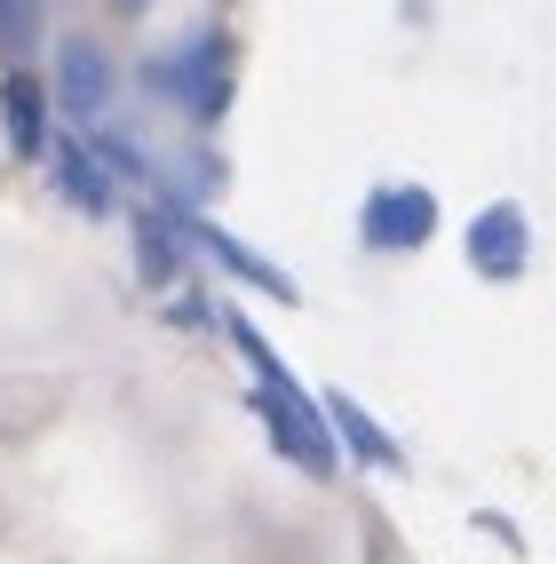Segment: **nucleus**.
I'll return each mask as SVG.
<instances>
[{
  "label": "nucleus",
  "instance_id": "f257e3e1",
  "mask_svg": "<svg viewBox=\"0 0 556 564\" xmlns=\"http://www.w3.org/2000/svg\"><path fill=\"white\" fill-rule=\"evenodd\" d=\"M222 334L239 343V358H247V373H254V413H263V430H271V445L294 462V469H310V477H326L334 462H342V445H334V422H326V405L294 382V373L279 366V350L254 334L239 311L222 318Z\"/></svg>",
  "mask_w": 556,
  "mask_h": 564
},
{
  "label": "nucleus",
  "instance_id": "f03ea898",
  "mask_svg": "<svg viewBox=\"0 0 556 564\" xmlns=\"http://www.w3.org/2000/svg\"><path fill=\"white\" fill-rule=\"evenodd\" d=\"M231 80H239V48L222 32H192L167 64H152V88L175 96L192 120H222L231 111Z\"/></svg>",
  "mask_w": 556,
  "mask_h": 564
},
{
  "label": "nucleus",
  "instance_id": "7ed1b4c3",
  "mask_svg": "<svg viewBox=\"0 0 556 564\" xmlns=\"http://www.w3.org/2000/svg\"><path fill=\"white\" fill-rule=\"evenodd\" d=\"M429 231H437V199L422 183H382L358 215V239L382 247V254H414V247H429Z\"/></svg>",
  "mask_w": 556,
  "mask_h": 564
},
{
  "label": "nucleus",
  "instance_id": "20e7f679",
  "mask_svg": "<svg viewBox=\"0 0 556 564\" xmlns=\"http://www.w3.org/2000/svg\"><path fill=\"white\" fill-rule=\"evenodd\" d=\"M525 254H533V231H525V215H516L509 199H493L486 215L469 223V271L477 279H516Z\"/></svg>",
  "mask_w": 556,
  "mask_h": 564
},
{
  "label": "nucleus",
  "instance_id": "39448f33",
  "mask_svg": "<svg viewBox=\"0 0 556 564\" xmlns=\"http://www.w3.org/2000/svg\"><path fill=\"white\" fill-rule=\"evenodd\" d=\"M128 231H135V279H143V286L183 279V254H192V231H183V215H167V207H135V215H128Z\"/></svg>",
  "mask_w": 556,
  "mask_h": 564
},
{
  "label": "nucleus",
  "instance_id": "423d86ee",
  "mask_svg": "<svg viewBox=\"0 0 556 564\" xmlns=\"http://www.w3.org/2000/svg\"><path fill=\"white\" fill-rule=\"evenodd\" d=\"M48 175H56V192L80 215H111V175H103L88 135H48Z\"/></svg>",
  "mask_w": 556,
  "mask_h": 564
},
{
  "label": "nucleus",
  "instance_id": "0eeeda50",
  "mask_svg": "<svg viewBox=\"0 0 556 564\" xmlns=\"http://www.w3.org/2000/svg\"><path fill=\"white\" fill-rule=\"evenodd\" d=\"M183 231H192V247H207V254H215V262H222V271H231V279H247V286H263L271 303H294V279L279 271L271 254H254V247H239L231 231H215V223H199V215H183Z\"/></svg>",
  "mask_w": 556,
  "mask_h": 564
},
{
  "label": "nucleus",
  "instance_id": "6e6552de",
  "mask_svg": "<svg viewBox=\"0 0 556 564\" xmlns=\"http://www.w3.org/2000/svg\"><path fill=\"white\" fill-rule=\"evenodd\" d=\"M56 96H64V111L96 120V111L111 104V56H103L96 41H64V56H56Z\"/></svg>",
  "mask_w": 556,
  "mask_h": 564
},
{
  "label": "nucleus",
  "instance_id": "1a4fd4ad",
  "mask_svg": "<svg viewBox=\"0 0 556 564\" xmlns=\"http://www.w3.org/2000/svg\"><path fill=\"white\" fill-rule=\"evenodd\" d=\"M0 128H9V152L17 160H41L48 152V96L32 72H9L0 80Z\"/></svg>",
  "mask_w": 556,
  "mask_h": 564
},
{
  "label": "nucleus",
  "instance_id": "9d476101",
  "mask_svg": "<svg viewBox=\"0 0 556 564\" xmlns=\"http://www.w3.org/2000/svg\"><path fill=\"white\" fill-rule=\"evenodd\" d=\"M326 422H334V437H342L366 469H397V445H390V430H382V422H374V413H366L358 398L326 390Z\"/></svg>",
  "mask_w": 556,
  "mask_h": 564
},
{
  "label": "nucleus",
  "instance_id": "9b49d317",
  "mask_svg": "<svg viewBox=\"0 0 556 564\" xmlns=\"http://www.w3.org/2000/svg\"><path fill=\"white\" fill-rule=\"evenodd\" d=\"M41 48V0H0V56L24 64Z\"/></svg>",
  "mask_w": 556,
  "mask_h": 564
},
{
  "label": "nucleus",
  "instance_id": "f8f14e48",
  "mask_svg": "<svg viewBox=\"0 0 556 564\" xmlns=\"http://www.w3.org/2000/svg\"><path fill=\"white\" fill-rule=\"evenodd\" d=\"M120 9H143V0H120Z\"/></svg>",
  "mask_w": 556,
  "mask_h": 564
}]
</instances>
